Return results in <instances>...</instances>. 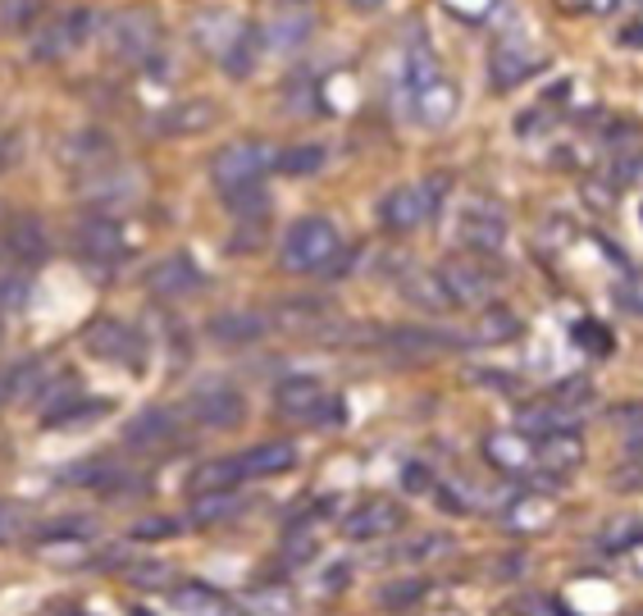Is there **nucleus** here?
<instances>
[{
    "mask_svg": "<svg viewBox=\"0 0 643 616\" xmlns=\"http://www.w3.org/2000/svg\"><path fill=\"white\" fill-rule=\"evenodd\" d=\"M402 82H407V106L411 115L425 124V128H442L457 119V82L442 78L433 51L416 37L411 51H407V65H402Z\"/></svg>",
    "mask_w": 643,
    "mask_h": 616,
    "instance_id": "nucleus-1",
    "label": "nucleus"
},
{
    "mask_svg": "<svg viewBox=\"0 0 643 616\" xmlns=\"http://www.w3.org/2000/svg\"><path fill=\"white\" fill-rule=\"evenodd\" d=\"M342 256V233L333 219L324 215H306L288 228V238L279 247V261L288 274H315V270H333V261Z\"/></svg>",
    "mask_w": 643,
    "mask_h": 616,
    "instance_id": "nucleus-2",
    "label": "nucleus"
},
{
    "mask_svg": "<svg viewBox=\"0 0 643 616\" xmlns=\"http://www.w3.org/2000/svg\"><path fill=\"white\" fill-rule=\"evenodd\" d=\"M274 160L279 151L265 137H242V141H228L224 151H215L211 178L220 187V197H233V193H246V187H261L265 174H274Z\"/></svg>",
    "mask_w": 643,
    "mask_h": 616,
    "instance_id": "nucleus-3",
    "label": "nucleus"
},
{
    "mask_svg": "<svg viewBox=\"0 0 643 616\" xmlns=\"http://www.w3.org/2000/svg\"><path fill=\"white\" fill-rule=\"evenodd\" d=\"M448 174H429V178H416V183H402V187H392V193L379 202V219L383 228L392 233H411L420 228L425 219L438 215L442 197H448Z\"/></svg>",
    "mask_w": 643,
    "mask_h": 616,
    "instance_id": "nucleus-4",
    "label": "nucleus"
},
{
    "mask_svg": "<svg viewBox=\"0 0 643 616\" xmlns=\"http://www.w3.org/2000/svg\"><path fill=\"white\" fill-rule=\"evenodd\" d=\"M274 407L283 420H296V424H342V402L324 393L320 379H283L274 389Z\"/></svg>",
    "mask_w": 643,
    "mask_h": 616,
    "instance_id": "nucleus-5",
    "label": "nucleus"
},
{
    "mask_svg": "<svg viewBox=\"0 0 643 616\" xmlns=\"http://www.w3.org/2000/svg\"><path fill=\"white\" fill-rule=\"evenodd\" d=\"M438 278H442V289H448L452 306H488L493 293H498V278H493L479 256H452V261H442L438 265Z\"/></svg>",
    "mask_w": 643,
    "mask_h": 616,
    "instance_id": "nucleus-6",
    "label": "nucleus"
},
{
    "mask_svg": "<svg viewBox=\"0 0 643 616\" xmlns=\"http://www.w3.org/2000/svg\"><path fill=\"white\" fill-rule=\"evenodd\" d=\"M156 41H160L156 14H146V10H119V14L106 19V46H110V56H119V60H146Z\"/></svg>",
    "mask_w": 643,
    "mask_h": 616,
    "instance_id": "nucleus-7",
    "label": "nucleus"
},
{
    "mask_svg": "<svg viewBox=\"0 0 643 616\" xmlns=\"http://www.w3.org/2000/svg\"><path fill=\"white\" fill-rule=\"evenodd\" d=\"M82 348L96 356V361H119V365H142V339L133 334V329L115 315H96L87 324V334H82Z\"/></svg>",
    "mask_w": 643,
    "mask_h": 616,
    "instance_id": "nucleus-8",
    "label": "nucleus"
},
{
    "mask_svg": "<svg viewBox=\"0 0 643 616\" xmlns=\"http://www.w3.org/2000/svg\"><path fill=\"white\" fill-rule=\"evenodd\" d=\"M457 238H461V247L475 252V256L503 252V243H507V215H503V206H493V202H470V206L461 211Z\"/></svg>",
    "mask_w": 643,
    "mask_h": 616,
    "instance_id": "nucleus-9",
    "label": "nucleus"
},
{
    "mask_svg": "<svg viewBox=\"0 0 643 616\" xmlns=\"http://www.w3.org/2000/svg\"><path fill=\"white\" fill-rule=\"evenodd\" d=\"M187 415L206 430H237L246 420V398L233 384H206L187 398Z\"/></svg>",
    "mask_w": 643,
    "mask_h": 616,
    "instance_id": "nucleus-10",
    "label": "nucleus"
},
{
    "mask_svg": "<svg viewBox=\"0 0 643 616\" xmlns=\"http://www.w3.org/2000/svg\"><path fill=\"white\" fill-rule=\"evenodd\" d=\"M74 247L96 261V265H115L128 256V238H124V228L115 224V215H87L78 228H74Z\"/></svg>",
    "mask_w": 643,
    "mask_h": 616,
    "instance_id": "nucleus-11",
    "label": "nucleus"
},
{
    "mask_svg": "<svg viewBox=\"0 0 643 616\" xmlns=\"http://www.w3.org/2000/svg\"><path fill=\"white\" fill-rule=\"evenodd\" d=\"M407 526V511H402V502H392V498H370V502H361L348 520H342V535L348 539H357V544H366V539H383V535H398Z\"/></svg>",
    "mask_w": 643,
    "mask_h": 616,
    "instance_id": "nucleus-12",
    "label": "nucleus"
},
{
    "mask_svg": "<svg viewBox=\"0 0 643 616\" xmlns=\"http://www.w3.org/2000/svg\"><path fill=\"white\" fill-rule=\"evenodd\" d=\"M220 124V106L211 97H187V101H174L152 128L160 137H192V133H206Z\"/></svg>",
    "mask_w": 643,
    "mask_h": 616,
    "instance_id": "nucleus-13",
    "label": "nucleus"
},
{
    "mask_svg": "<svg viewBox=\"0 0 643 616\" xmlns=\"http://www.w3.org/2000/svg\"><path fill=\"white\" fill-rule=\"evenodd\" d=\"M484 461L498 466L503 476H525V470H534V439L520 430H498L484 439Z\"/></svg>",
    "mask_w": 643,
    "mask_h": 616,
    "instance_id": "nucleus-14",
    "label": "nucleus"
},
{
    "mask_svg": "<svg viewBox=\"0 0 643 616\" xmlns=\"http://www.w3.org/2000/svg\"><path fill=\"white\" fill-rule=\"evenodd\" d=\"M242 466V476L246 480H270V476H288V470L296 466V443L288 439H274V443H256V448H246L237 457Z\"/></svg>",
    "mask_w": 643,
    "mask_h": 616,
    "instance_id": "nucleus-15",
    "label": "nucleus"
},
{
    "mask_svg": "<svg viewBox=\"0 0 643 616\" xmlns=\"http://www.w3.org/2000/svg\"><path fill=\"white\" fill-rule=\"evenodd\" d=\"M146 289L156 297H187L202 289V270H196L187 256H165L152 274H146Z\"/></svg>",
    "mask_w": 643,
    "mask_h": 616,
    "instance_id": "nucleus-16",
    "label": "nucleus"
},
{
    "mask_svg": "<svg viewBox=\"0 0 643 616\" xmlns=\"http://www.w3.org/2000/svg\"><path fill=\"white\" fill-rule=\"evenodd\" d=\"M124 439H128V448H137V452H160V448H169V443L178 439V420H174L169 411H142L137 420H128Z\"/></svg>",
    "mask_w": 643,
    "mask_h": 616,
    "instance_id": "nucleus-17",
    "label": "nucleus"
},
{
    "mask_svg": "<svg viewBox=\"0 0 643 616\" xmlns=\"http://www.w3.org/2000/svg\"><path fill=\"white\" fill-rule=\"evenodd\" d=\"M60 156H65V165H78L82 174H96L106 160H115V141L106 133H96V128H82V133H74L65 141Z\"/></svg>",
    "mask_w": 643,
    "mask_h": 616,
    "instance_id": "nucleus-18",
    "label": "nucleus"
},
{
    "mask_svg": "<svg viewBox=\"0 0 643 616\" xmlns=\"http://www.w3.org/2000/svg\"><path fill=\"white\" fill-rule=\"evenodd\" d=\"M265 315H256V311H224V315H215L211 320V339L215 343H224V348H246V343H256V339H265Z\"/></svg>",
    "mask_w": 643,
    "mask_h": 616,
    "instance_id": "nucleus-19",
    "label": "nucleus"
},
{
    "mask_svg": "<svg viewBox=\"0 0 643 616\" xmlns=\"http://www.w3.org/2000/svg\"><path fill=\"white\" fill-rule=\"evenodd\" d=\"M6 252H10L14 261H23V265L46 261L51 243H46V228H41V219H32V215L10 219V224H6Z\"/></svg>",
    "mask_w": 643,
    "mask_h": 616,
    "instance_id": "nucleus-20",
    "label": "nucleus"
},
{
    "mask_svg": "<svg viewBox=\"0 0 643 616\" xmlns=\"http://www.w3.org/2000/svg\"><path fill=\"white\" fill-rule=\"evenodd\" d=\"M246 476H242V466H237V457H211V461H202L187 476V493L192 498H202V493H224V489H237Z\"/></svg>",
    "mask_w": 643,
    "mask_h": 616,
    "instance_id": "nucleus-21",
    "label": "nucleus"
},
{
    "mask_svg": "<svg viewBox=\"0 0 643 616\" xmlns=\"http://www.w3.org/2000/svg\"><path fill=\"white\" fill-rule=\"evenodd\" d=\"M584 448L575 430H557V434H543V443H534V466H548L553 476H571L579 466Z\"/></svg>",
    "mask_w": 643,
    "mask_h": 616,
    "instance_id": "nucleus-22",
    "label": "nucleus"
},
{
    "mask_svg": "<svg viewBox=\"0 0 643 616\" xmlns=\"http://www.w3.org/2000/svg\"><path fill=\"white\" fill-rule=\"evenodd\" d=\"M87 23H91L87 10H69L60 23L46 28V46H37V56H41V60H56V56L74 51V46H82V41H87Z\"/></svg>",
    "mask_w": 643,
    "mask_h": 616,
    "instance_id": "nucleus-23",
    "label": "nucleus"
},
{
    "mask_svg": "<svg viewBox=\"0 0 643 616\" xmlns=\"http://www.w3.org/2000/svg\"><path fill=\"white\" fill-rule=\"evenodd\" d=\"M324 160H329V151H324V147H315V141H296V147L279 151L274 174H288V178H311V174H320V169H324Z\"/></svg>",
    "mask_w": 643,
    "mask_h": 616,
    "instance_id": "nucleus-24",
    "label": "nucleus"
},
{
    "mask_svg": "<svg viewBox=\"0 0 643 616\" xmlns=\"http://www.w3.org/2000/svg\"><path fill=\"white\" fill-rule=\"evenodd\" d=\"M242 511V493L237 489H224V493H202V498H192V526H220V520L237 516Z\"/></svg>",
    "mask_w": 643,
    "mask_h": 616,
    "instance_id": "nucleus-25",
    "label": "nucleus"
},
{
    "mask_svg": "<svg viewBox=\"0 0 643 616\" xmlns=\"http://www.w3.org/2000/svg\"><path fill=\"white\" fill-rule=\"evenodd\" d=\"M543 69V60L538 56H520V51H498L493 56V87L498 91H512V87H520L529 74H538Z\"/></svg>",
    "mask_w": 643,
    "mask_h": 616,
    "instance_id": "nucleus-26",
    "label": "nucleus"
},
{
    "mask_svg": "<svg viewBox=\"0 0 643 616\" xmlns=\"http://www.w3.org/2000/svg\"><path fill=\"white\" fill-rule=\"evenodd\" d=\"M402 293H407L416 306H425V311H452V297H448V289H442L438 270H429V274H411V278L402 283Z\"/></svg>",
    "mask_w": 643,
    "mask_h": 616,
    "instance_id": "nucleus-27",
    "label": "nucleus"
},
{
    "mask_svg": "<svg viewBox=\"0 0 643 616\" xmlns=\"http://www.w3.org/2000/svg\"><path fill=\"white\" fill-rule=\"evenodd\" d=\"M388 343L398 352H420V356H433L442 348H457L461 339L452 334H433V329H398V334H388Z\"/></svg>",
    "mask_w": 643,
    "mask_h": 616,
    "instance_id": "nucleus-28",
    "label": "nucleus"
},
{
    "mask_svg": "<svg viewBox=\"0 0 643 616\" xmlns=\"http://www.w3.org/2000/svg\"><path fill=\"white\" fill-rule=\"evenodd\" d=\"M516 334H520L516 311H507V306H484L479 311V343H503V339H516Z\"/></svg>",
    "mask_w": 643,
    "mask_h": 616,
    "instance_id": "nucleus-29",
    "label": "nucleus"
},
{
    "mask_svg": "<svg viewBox=\"0 0 643 616\" xmlns=\"http://www.w3.org/2000/svg\"><path fill=\"white\" fill-rule=\"evenodd\" d=\"M612 420H616V430H621L625 448H630L634 457H643V402L616 407V411H612Z\"/></svg>",
    "mask_w": 643,
    "mask_h": 616,
    "instance_id": "nucleus-30",
    "label": "nucleus"
},
{
    "mask_svg": "<svg viewBox=\"0 0 643 616\" xmlns=\"http://www.w3.org/2000/svg\"><path fill=\"white\" fill-rule=\"evenodd\" d=\"M425 589H429V585H425L420 576H411V580L402 576V580H392V585L379 589V603H383V607H407V603L425 598Z\"/></svg>",
    "mask_w": 643,
    "mask_h": 616,
    "instance_id": "nucleus-31",
    "label": "nucleus"
},
{
    "mask_svg": "<svg viewBox=\"0 0 643 616\" xmlns=\"http://www.w3.org/2000/svg\"><path fill=\"white\" fill-rule=\"evenodd\" d=\"M557 407H566V411H584L588 402H593V384H588V379H566V384H557L553 393H548Z\"/></svg>",
    "mask_w": 643,
    "mask_h": 616,
    "instance_id": "nucleus-32",
    "label": "nucleus"
},
{
    "mask_svg": "<svg viewBox=\"0 0 643 616\" xmlns=\"http://www.w3.org/2000/svg\"><path fill=\"white\" fill-rule=\"evenodd\" d=\"M498 616H566V612L543 594H525V598H512L507 607H498Z\"/></svg>",
    "mask_w": 643,
    "mask_h": 616,
    "instance_id": "nucleus-33",
    "label": "nucleus"
},
{
    "mask_svg": "<svg viewBox=\"0 0 643 616\" xmlns=\"http://www.w3.org/2000/svg\"><path fill=\"white\" fill-rule=\"evenodd\" d=\"M224 206H228L233 215H265L270 197H265V187H246V193H233V197H224Z\"/></svg>",
    "mask_w": 643,
    "mask_h": 616,
    "instance_id": "nucleus-34",
    "label": "nucleus"
},
{
    "mask_svg": "<svg viewBox=\"0 0 643 616\" xmlns=\"http://www.w3.org/2000/svg\"><path fill=\"white\" fill-rule=\"evenodd\" d=\"M169 535H178V520H169V516H152V520H137L133 526V539H169Z\"/></svg>",
    "mask_w": 643,
    "mask_h": 616,
    "instance_id": "nucleus-35",
    "label": "nucleus"
},
{
    "mask_svg": "<svg viewBox=\"0 0 643 616\" xmlns=\"http://www.w3.org/2000/svg\"><path fill=\"white\" fill-rule=\"evenodd\" d=\"M133 585L152 589V585H169V566L165 561H137V571H128Z\"/></svg>",
    "mask_w": 643,
    "mask_h": 616,
    "instance_id": "nucleus-36",
    "label": "nucleus"
},
{
    "mask_svg": "<svg viewBox=\"0 0 643 616\" xmlns=\"http://www.w3.org/2000/svg\"><path fill=\"white\" fill-rule=\"evenodd\" d=\"M575 343H593V352H612V339H607V329L603 324H575Z\"/></svg>",
    "mask_w": 643,
    "mask_h": 616,
    "instance_id": "nucleus-37",
    "label": "nucleus"
},
{
    "mask_svg": "<svg viewBox=\"0 0 643 616\" xmlns=\"http://www.w3.org/2000/svg\"><path fill=\"white\" fill-rule=\"evenodd\" d=\"M283 548H288V557H296V561H306V557H311V553L320 548V539H315L311 530H292Z\"/></svg>",
    "mask_w": 643,
    "mask_h": 616,
    "instance_id": "nucleus-38",
    "label": "nucleus"
},
{
    "mask_svg": "<svg viewBox=\"0 0 643 616\" xmlns=\"http://www.w3.org/2000/svg\"><path fill=\"white\" fill-rule=\"evenodd\" d=\"M575 6H579V10H588V14H607V10L616 6V0H575Z\"/></svg>",
    "mask_w": 643,
    "mask_h": 616,
    "instance_id": "nucleus-39",
    "label": "nucleus"
},
{
    "mask_svg": "<svg viewBox=\"0 0 643 616\" xmlns=\"http://www.w3.org/2000/svg\"><path fill=\"white\" fill-rule=\"evenodd\" d=\"M352 6H357V10H379L383 0H352Z\"/></svg>",
    "mask_w": 643,
    "mask_h": 616,
    "instance_id": "nucleus-40",
    "label": "nucleus"
}]
</instances>
